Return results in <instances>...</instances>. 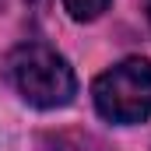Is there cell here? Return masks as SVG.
I'll use <instances>...</instances> for the list:
<instances>
[{
	"label": "cell",
	"mask_w": 151,
	"mask_h": 151,
	"mask_svg": "<svg viewBox=\"0 0 151 151\" xmlns=\"http://www.w3.org/2000/svg\"><path fill=\"white\" fill-rule=\"evenodd\" d=\"M7 81L35 109H60L77 95L74 67L46 42H21L4 60Z\"/></svg>",
	"instance_id": "cell-1"
},
{
	"label": "cell",
	"mask_w": 151,
	"mask_h": 151,
	"mask_svg": "<svg viewBox=\"0 0 151 151\" xmlns=\"http://www.w3.org/2000/svg\"><path fill=\"white\" fill-rule=\"evenodd\" d=\"M91 99L102 119L134 127L151 119V60L127 56L116 67L102 70L91 84Z\"/></svg>",
	"instance_id": "cell-2"
},
{
	"label": "cell",
	"mask_w": 151,
	"mask_h": 151,
	"mask_svg": "<svg viewBox=\"0 0 151 151\" xmlns=\"http://www.w3.org/2000/svg\"><path fill=\"white\" fill-rule=\"evenodd\" d=\"M63 7H67V14L74 21H95L109 7V0H63Z\"/></svg>",
	"instance_id": "cell-3"
},
{
	"label": "cell",
	"mask_w": 151,
	"mask_h": 151,
	"mask_svg": "<svg viewBox=\"0 0 151 151\" xmlns=\"http://www.w3.org/2000/svg\"><path fill=\"white\" fill-rule=\"evenodd\" d=\"M144 7H148V25H151V0H144Z\"/></svg>",
	"instance_id": "cell-4"
}]
</instances>
